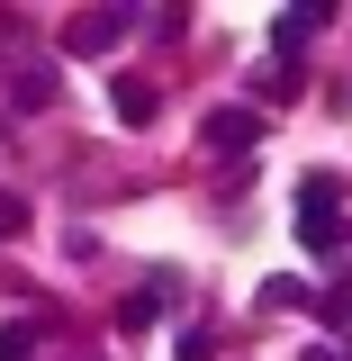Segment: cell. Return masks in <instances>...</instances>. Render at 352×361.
Masks as SVG:
<instances>
[{
  "label": "cell",
  "instance_id": "obj_1",
  "mask_svg": "<svg viewBox=\"0 0 352 361\" xmlns=\"http://www.w3.org/2000/svg\"><path fill=\"white\" fill-rule=\"evenodd\" d=\"M344 235H352V217H344V180H334V172H308V180H298V244L334 262V253H344Z\"/></svg>",
  "mask_w": 352,
  "mask_h": 361
},
{
  "label": "cell",
  "instance_id": "obj_2",
  "mask_svg": "<svg viewBox=\"0 0 352 361\" xmlns=\"http://www.w3.org/2000/svg\"><path fill=\"white\" fill-rule=\"evenodd\" d=\"M127 27H135V9H82V18H63V54H109Z\"/></svg>",
  "mask_w": 352,
  "mask_h": 361
},
{
  "label": "cell",
  "instance_id": "obj_3",
  "mask_svg": "<svg viewBox=\"0 0 352 361\" xmlns=\"http://www.w3.org/2000/svg\"><path fill=\"white\" fill-rule=\"evenodd\" d=\"M54 90H63V73H54V63H37V54H18V63H9V109H18V118L54 109Z\"/></svg>",
  "mask_w": 352,
  "mask_h": 361
},
{
  "label": "cell",
  "instance_id": "obj_4",
  "mask_svg": "<svg viewBox=\"0 0 352 361\" xmlns=\"http://www.w3.org/2000/svg\"><path fill=\"white\" fill-rule=\"evenodd\" d=\"M199 145H208V154H253V145H262V109H208Z\"/></svg>",
  "mask_w": 352,
  "mask_h": 361
},
{
  "label": "cell",
  "instance_id": "obj_5",
  "mask_svg": "<svg viewBox=\"0 0 352 361\" xmlns=\"http://www.w3.org/2000/svg\"><path fill=\"white\" fill-rule=\"evenodd\" d=\"M154 109H163V90L127 73V82H118V118H127V127H154Z\"/></svg>",
  "mask_w": 352,
  "mask_h": 361
},
{
  "label": "cell",
  "instance_id": "obj_6",
  "mask_svg": "<svg viewBox=\"0 0 352 361\" xmlns=\"http://www.w3.org/2000/svg\"><path fill=\"white\" fill-rule=\"evenodd\" d=\"M325 18H334V9H289V18L271 27V37H280V54H298V45H308L316 27H325Z\"/></svg>",
  "mask_w": 352,
  "mask_h": 361
},
{
  "label": "cell",
  "instance_id": "obj_7",
  "mask_svg": "<svg viewBox=\"0 0 352 361\" xmlns=\"http://www.w3.org/2000/svg\"><path fill=\"white\" fill-rule=\"evenodd\" d=\"M280 307H308V280H262V316H280Z\"/></svg>",
  "mask_w": 352,
  "mask_h": 361
},
{
  "label": "cell",
  "instance_id": "obj_8",
  "mask_svg": "<svg viewBox=\"0 0 352 361\" xmlns=\"http://www.w3.org/2000/svg\"><path fill=\"white\" fill-rule=\"evenodd\" d=\"M0 361H37V334L28 325H0Z\"/></svg>",
  "mask_w": 352,
  "mask_h": 361
},
{
  "label": "cell",
  "instance_id": "obj_9",
  "mask_svg": "<svg viewBox=\"0 0 352 361\" xmlns=\"http://www.w3.org/2000/svg\"><path fill=\"white\" fill-rule=\"evenodd\" d=\"M253 90H262V99H289V90H298V73H289V63H262V82H253Z\"/></svg>",
  "mask_w": 352,
  "mask_h": 361
},
{
  "label": "cell",
  "instance_id": "obj_10",
  "mask_svg": "<svg viewBox=\"0 0 352 361\" xmlns=\"http://www.w3.org/2000/svg\"><path fill=\"white\" fill-rule=\"evenodd\" d=\"M18 226H28V199H9V190H0V235H18Z\"/></svg>",
  "mask_w": 352,
  "mask_h": 361
},
{
  "label": "cell",
  "instance_id": "obj_11",
  "mask_svg": "<svg viewBox=\"0 0 352 361\" xmlns=\"http://www.w3.org/2000/svg\"><path fill=\"white\" fill-rule=\"evenodd\" d=\"M181 361H217V334H181Z\"/></svg>",
  "mask_w": 352,
  "mask_h": 361
},
{
  "label": "cell",
  "instance_id": "obj_12",
  "mask_svg": "<svg viewBox=\"0 0 352 361\" xmlns=\"http://www.w3.org/2000/svg\"><path fill=\"white\" fill-rule=\"evenodd\" d=\"M308 361H344V353H325V343H316V353H308Z\"/></svg>",
  "mask_w": 352,
  "mask_h": 361
}]
</instances>
